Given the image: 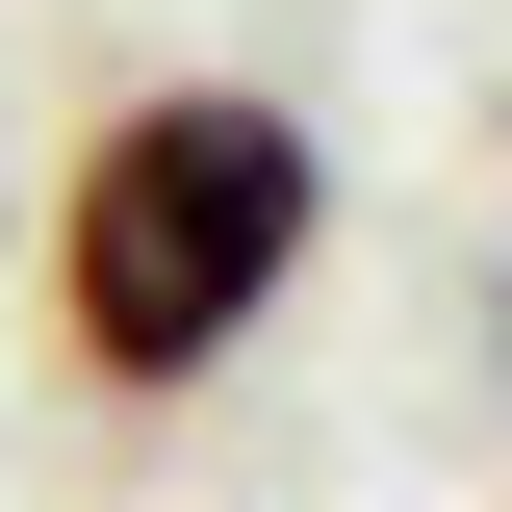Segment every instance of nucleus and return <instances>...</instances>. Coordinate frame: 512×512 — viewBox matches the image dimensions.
Returning <instances> with one entry per match:
<instances>
[{"label": "nucleus", "mask_w": 512, "mask_h": 512, "mask_svg": "<svg viewBox=\"0 0 512 512\" xmlns=\"http://www.w3.org/2000/svg\"><path fill=\"white\" fill-rule=\"evenodd\" d=\"M308 256H333V128L282 77H128L52 154L26 282H52V359L103 410H180V384H231L256 333L308 308Z\"/></svg>", "instance_id": "nucleus-1"}, {"label": "nucleus", "mask_w": 512, "mask_h": 512, "mask_svg": "<svg viewBox=\"0 0 512 512\" xmlns=\"http://www.w3.org/2000/svg\"><path fill=\"white\" fill-rule=\"evenodd\" d=\"M487 180H512V103H487Z\"/></svg>", "instance_id": "nucleus-2"}]
</instances>
